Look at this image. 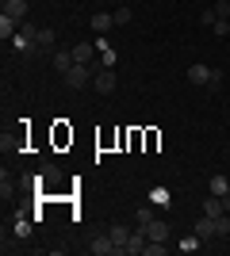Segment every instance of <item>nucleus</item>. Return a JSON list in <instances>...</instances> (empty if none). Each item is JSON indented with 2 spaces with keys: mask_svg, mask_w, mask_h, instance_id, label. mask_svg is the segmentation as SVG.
I'll return each instance as SVG.
<instances>
[{
  "mask_svg": "<svg viewBox=\"0 0 230 256\" xmlns=\"http://www.w3.org/2000/svg\"><path fill=\"white\" fill-rule=\"evenodd\" d=\"M199 23H203V27H215V23H219V16H215V8H203V16H199Z\"/></svg>",
  "mask_w": 230,
  "mask_h": 256,
  "instance_id": "nucleus-25",
  "label": "nucleus"
},
{
  "mask_svg": "<svg viewBox=\"0 0 230 256\" xmlns=\"http://www.w3.org/2000/svg\"><path fill=\"white\" fill-rule=\"evenodd\" d=\"M111 16H115V27H123V23H131V8H115Z\"/></svg>",
  "mask_w": 230,
  "mask_h": 256,
  "instance_id": "nucleus-24",
  "label": "nucleus"
},
{
  "mask_svg": "<svg viewBox=\"0 0 230 256\" xmlns=\"http://www.w3.org/2000/svg\"><path fill=\"white\" fill-rule=\"evenodd\" d=\"M146 237H150V241H169V226H165L161 218H153V222L146 226Z\"/></svg>",
  "mask_w": 230,
  "mask_h": 256,
  "instance_id": "nucleus-11",
  "label": "nucleus"
},
{
  "mask_svg": "<svg viewBox=\"0 0 230 256\" xmlns=\"http://www.w3.org/2000/svg\"><path fill=\"white\" fill-rule=\"evenodd\" d=\"M92 58H96V46H92V42H77L73 46V62L77 65H96Z\"/></svg>",
  "mask_w": 230,
  "mask_h": 256,
  "instance_id": "nucleus-6",
  "label": "nucleus"
},
{
  "mask_svg": "<svg viewBox=\"0 0 230 256\" xmlns=\"http://www.w3.org/2000/svg\"><path fill=\"white\" fill-rule=\"evenodd\" d=\"M146 230H131V241H127V256H138V252H146Z\"/></svg>",
  "mask_w": 230,
  "mask_h": 256,
  "instance_id": "nucleus-7",
  "label": "nucleus"
},
{
  "mask_svg": "<svg viewBox=\"0 0 230 256\" xmlns=\"http://www.w3.org/2000/svg\"><path fill=\"white\" fill-rule=\"evenodd\" d=\"M4 12H8L12 20H27V0H4Z\"/></svg>",
  "mask_w": 230,
  "mask_h": 256,
  "instance_id": "nucleus-14",
  "label": "nucleus"
},
{
  "mask_svg": "<svg viewBox=\"0 0 230 256\" xmlns=\"http://www.w3.org/2000/svg\"><path fill=\"white\" fill-rule=\"evenodd\" d=\"M50 62H54V69H58V73H62V76H66L69 69H73V65H77V62H73V50H58L54 58H50Z\"/></svg>",
  "mask_w": 230,
  "mask_h": 256,
  "instance_id": "nucleus-8",
  "label": "nucleus"
},
{
  "mask_svg": "<svg viewBox=\"0 0 230 256\" xmlns=\"http://www.w3.org/2000/svg\"><path fill=\"white\" fill-rule=\"evenodd\" d=\"M207 195L226 199V195H230V180H226V176H211V180H207Z\"/></svg>",
  "mask_w": 230,
  "mask_h": 256,
  "instance_id": "nucleus-10",
  "label": "nucleus"
},
{
  "mask_svg": "<svg viewBox=\"0 0 230 256\" xmlns=\"http://www.w3.org/2000/svg\"><path fill=\"white\" fill-rule=\"evenodd\" d=\"M88 23H92V31H111V27H115V16H108V12H96Z\"/></svg>",
  "mask_w": 230,
  "mask_h": 256,
  "instance_id": "nucleus-17",
  "label": "nucleus"
},
{
  "mask_svg": "<svg viewBox=\"0 0 230 256\" xmlns=\"http://www.w3.org/2000/svg\"><path fill=\"white\" fill-rule=\"evenodd\" d=\"M211 73H215V69L203 65V62H192V65H188V80H192V84H211Z\"/></svg>",
  "mask_w": 230,
  "mask_h": 256,
  "instance_id": "nucleus-4",
  "label": "nucleus"
},
{
  "mask_svg": "<svg viewBox=\"0 0 230 256\" xmlns=\"http://www.w3.org/2000/svg\"><path fill=\"white\" fill-rule=\"evenodd\" d=\"M203 214H211V218H222V214H226V203H222L219 195H207V199H203Z\"/></svg>",
  "mask_w": 230,
  "mask_h": 256,
  "instance_id": "nucleus-13",
  "label": "nucleus"
},
{
  "mask_svg": "<svg viewBox=\"0 0 230 256\" xmlns=\"http://www.w3.org/2000/svg\"><path fill=\"white\" fill-rule=\"evenodd\" d=\"M207 88H222V69H215V73H211V84Z\"/></svg>",
  "mask_w": 230,
  "mask_h": 256,
  "instance_id": "nucleus-28",
  "label": "nucleus"
},
{
  "mask_svg": "<svg viewBox=\"0 0 230 256\" xmlns=\"http://www.w3.org/2000/svg\"><path fill=\"white\" fill-rule=\"evenodd\" d=\"M211 8H215V16H219V20H230V0H215Z\"/></svg>",
  "mask_w": 230,
  "mask_h": 256,
  "instance_id": "nucleus-22",
  "label": "nucleus"
},
{
  "mask_svg": "<svg viewBox=\"0 0 230 256\" xmlns=\"http://www.w3.org/2000/svg\"><path fill=\"white\" fill-rule=\"evenodd\" d=\"M199 241H203L199 234H188V237H180V241H176V248H180V252H196Z\"/></svg>",
  "mask_w": 230,
  "mask_h": 256,
  "instance_id": "nucleus-20",
  "label": "nucleus"
},
{
  "mask_svg": "<svg viewBox=\"0 0 230 256\" xmlns=\"http://www.w3.org/2000/svg\"><path fill=\"white\" fill-rule=\"evenodd\" d=\"M153 218H157V214H153V206H138V210H134V226H138V230H146Z\"/></svg>",
  "mask_w": 230,
  "mask_h": 256,
  "instance_id": "nucleus-19",
  "label": "nucleus"
},
{
  "mask_svg": "<svg viewBox=\"0 0 230 256\" xmlns=\"http://www.w3.org/2000/svg\"><path fill=\"white\" fill-rule=\"evenodd\" d=\"M88 252L92 256H108V252H115V241H111V237H96V241L88 245Z\"/></svg>",
  "mask_w": 230,
  "mask_h": 256,
  "instance_id": "nucleus-16",
  "label": "nucleus"
},
{
  "mask_svg": "<svg viewBox=\"0 0 230 256\" xmlns=\"http://www.w3.org/2000/svg\"><path fill=\"white\" fill-rule=\"evenodd\" d=\"M215 230H219V237L230 234V218H226V214H222V218H215Z\"/></svg>",
  "mask_w": 230,
  "mask_h": 256,
  "instance_id": "nucleus-27",
  "label": "nucleus"
},
{
  "mask_svg": "<svg viewBox=\"0 0 230 256\" xmlns=\"http://www.w3.org/2000/svg\"><path fill=\"white\" fill-rule=\"evenodd\" d=\"M16 237H31V218H20V222H16Z\"/></svg>",
  "mask_w": 230,
  "mask_h": 256,
  "instance_id": "nucleus-26",
  "label": "nucleus"
},
{
  "mask_svg": "<svg viewBox=\"0 0 230 256\" xmlns=\"http://www.w3.org/2000/svg\"><path fill=\"white\" fill-rule=\"evenodd\" d=\"M146 256H165V241H146Z\"/></svg>",
  "mask_w": 230,
  "mask_h": 256,
  "instance_id": "nucleus-23",
  "label": "nucleus"
},
{
  "mask_svg": "<svg viewBox=\"0 0 230 256\" xmlns=\"http://www.w3.org/2000/svg\"><path fill=\"white\" fill-rule=\"evenodd\" d=\"M54 42H58L54 27H39V50H54Z\"/></svg>",
  "mask_w": 230,
  "mask_h": 256,
  "instance_id": "nucleus-18",
  "label": "nucleus"
},
{
  "mask_svg": "<svg viewBox=\"0 0 230 256\" xmlns=\"http://www.w3.org/2000/svg\"><path fill=\"white\" fill-rule=\"evenodd\" d=\"M150 203L153 206H169V203H173V195L165 192V188H153V192H150Z\"/></svg>",
  "mask_w": 230,
  "mask_h": 256,
  "instance_id": "nucleus-21",
  "label": "nucleus"
},
{
  "mask_svg": "<svg viewBox=\"0 0 230 256\" xmlns=\"http://www.w3.org/2000/svg\"><path fill=\"white\" fill-rule=\"evenodd\" d=\"M96 50H100V65H104V69H111V65H115V46H111L108 38H100Z\"/></svg>",
  "mask_w": 230,
  "mask_h": 256,
  "instance_id": "nucleus-15",
  "label": "nucleus"
},
{
  "mask_svg": "<svg viewBox=\"0 0 230 256\" xmlns=\"http://www.w3.org/2000/svg\"><path fill=\"white\" fill-rule=\"evenodd\" d=\"M108 237L115 241V252H123V256H127V241H131V226H111V230H108Z\"/></svg>",
  "mask_w": 230,
  "mask_h": 256,
  "instance_id": "nucleus-5",
  "label": "nucleus"
},
{
  "mask_svg": "<svg viewBox=\"0 0 230 256\" xmlns=\"http://www.w3.org/2000/svg\"><path fill=\"white\" fill-rule=\"evenodd\" d=\"M196 234L207 241V237H219V230H215V218L211 214H203V218H196Z\"/></svg>",
  "mask_w": 230,
  "mask_h": 256,
  "instance_id": "nucleus-12",
  "label": "nucleus"
},
{
  "mask_svg": "<svg viewBox=\"0 0 230 256\" xmlns=\"http://www.w3.org/2000/svg\"><path fill=\"white\" fill-rule=\"evenodd\" d=\"M16 31H20V20H12L8 12H0V38L8 42V38H16Z\"/></svg>",
  "mask_w": 230,
  "mask_h": 256,
  "instance_id": "nucleus-9",
  "label": "nucleus"
},
{
  "mask_svg": "<svg viewBox=\"0 0 230 256\" xmlns=\"http://www.w3.org/2000/svg\"><path fill=\"white\" fill-rule=\"evenodd\" d=\"M12 42H16V50H23V54L35 50V46H39V27H20Z\"/></svg>",
  "mask_w": 230,
  "mask_h": 256,
  "instance_id": "nucleus-1",
  "label": "nucleus"
},
{
  "mask_svg": "<svg viewBox=\"0 0 230 256\" xmlns=\"http://www.w3.org/2000/svg\"><path fill=\"white\" fill-rule=\"evenodd\" d=\"M215 34H230V20H219V23H215Z\"/></svg>",
  "mask_w": 230,
  "mask_h": 256,
  "instance_id": "nucleus-29",
  "label": "nucleus"
},
{
  "mask_svg": "<svg viewBox=\"0 0 230 256\" xmlns=\"http://www.w3.org/2000/svg\"><path fill=\"white\" fill-rule=\"evenodd\" d=\"M92 76H96V73H92V65H73V69L66 73V84L69 88H85Z\"/></svg>",
  "mask_w": 230,
  "mask_h": 256,
  "instance_id": "nucleus-2",
  "label": "nucleus"
},
{
  "mask_svg": "<svg viewBox=\"0 0 230 256\" xmlns=\"http://www.w3.org/2000/svg\"><path fill=\"white\" fill-rule=\"evenodd\" d=\"M92 84H96V92H100V96H108V92H115V73L100 65V69H96V76H92Z\"/></svg>",
  "mask_w": 230,
  "mask_h": 256,
  "instance_id": "nucleus-3",
  "label": "nucleus"
}]
</instances>
